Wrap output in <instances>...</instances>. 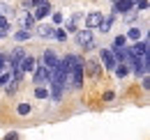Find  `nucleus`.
<instances>
[{
    "mask_svg": "<svg viewBox=\"0 0 150 140\" xmlns=\"http://www.w3.org/2000/svg\"><path fill=\"white\" fill-rule=\"evenodd\" d=\"M19 85H21V80H19V78H12V80H9L7 85H5V92H7L9 97H12V94H16V90H19Z\"/></svg>",
    "mask_w": 150,
    "mask_h": 140,
    "instance_id": "obj_14",
    "label": "nucleus"
},
{
    "mask_svg": "<svg viewBox=\"0 0 150 140\" xmlns=\"http://www.w3.org/2000/svg\"><path fill=\"white\" fill-rule=\"evenodd\" d=\"M143 90H150V80H148V74L143 76Z\"/></svg>",
    "mask_w": 150,
    "mask_h": 140,
    "instance_id": "obj_29",
    "label": "nucleus"
},
{
    "mask_svg": "<svg viewBox=\"0 0 150 140\" xmlns=\"http://www.w3.org/2000/svg\"><path fill=\"white\" fill-rule=\"evenodd\" d=\"M49 74H51V71L46 69L44 64H37L35 71H33V76H35V85H44V80L49 83Z\"/></svg>",
    "mask_w": 150,
    "mask_h": 140,
    "instance_id": "obj_4",
    "label": "nucleus"
},
{
    "mask_svg": "<svg viewBox=\"0 0 150 140\" xmlns=\"http://www.w3.org/2000/svg\"><path fill=\"white\" fill-rule=\"evenodd\" d=\"M132 55V60H139V57H143V55H148V39H143V41H136L132 48H127Z\"/></svg>",
    "mask_w": 150,
    "mask_h": 140,
    "instance_id": "obj_3",
    "label": "nucleus"
},
{
    "mask_svg": "<svg viewBox=\"0 0 150 140\" xmlns=\"http://www.w3.org/2000/svg\"><path fill=\"white\" fill-rule=\"evenodd\" d=\"M102 64H104V69H109V71H113L115 69V57H113V53H111V48H102Z\"/></svg>",
    "mask_w": 150,
    "mask_h": 140,
    "instance_id": "obj_5",
    "label": "nucleus"
},
{
    "mask_svg": "<svg viewBox=\"0 0 150 140\" xmlns=\"http://www.w3.org/2000/svg\"><path fill=\"white\" fill-rule=\"evenodd\" d=\"M12 14H14V7L9 2H2L0 0V16H12Z\"/></svg>",
    "mask_w": 150,
    "mask_h": 140,
    "instance_id": "obj_16",
    "label": "nucleus"
},
{
    "mask_svg": "<svg viewBox=\"0 0 150 140\" xmlns=\"http://www.w3.org/2000/svg\"><path fill=\"white\" fill-rule=\"evenodd\" d=\"M113 74H115L118 78H125V76L129 74V67H127V64H115V69H113Z\"/></svg>",
    "mask_w": 150,
    "mask_h": 140,
    "instance_id": "obj_18",
    "label": "nucleus"
},
{
    "mask_svg": "<svg viewBox=\"0 0 150 140\" xmlns=\"http://www.w3.org/2000/svg\"><path fill=\"white\" fill-rule=\"evenodd\" d=\"M102 12H90L88 16H86V28L88 30H95V28H99V23H102Z\"/></svg>",
    "mask_w": 150,
    "mask_h": 140,
    "instance_id": "obj_6",
    "label": "nucleus"
},
{
    "mask_svg": "<svg viewBox=\"0 0 150 140\" xmlns=\"http://www.w3.org/2000/svg\"><path fill=\"white\" fill-rule=\"evenodd\" d=\"M0 30H9V21H7V16H0Z\"/></svg>",
    "mask_w": 150,
    "mask_h": 140,
    "instance_id": "obj_26",
    "label": "nucleus"
},
{
    "mask_svg": "<svg viewBox=\"0 0 150 140\" xmlns=\"http://www.w3.org/2000/svg\"><path fill=\"white\" fill-rule=\"evenodd\" d=\"M127 39H132V41H139V37H141V30H139V28H132L129 32H127Z\"/></svg>",
    "mask_w": 150,
    "mask_h": 140,
    "instance_id": "obj_22",
    "label": "nucleus"
},
{
    "mask_svg": "<svg viewBox=\"0 0 150 140\" xmlns=\"http://www.w3.org/2000/svg\"><path fill=\"white\" fill-rule=\"evenodd\" d=\"M53 37H56L58 41H65V39H67V32H65V30H58V28H56V32H53Z\"/></svg>",
    "mask_w": 150,
    "mask_h": 140,
    "instance_id": "obj_25",
    "label": "nucleus"
},
{
    "mask_svg": "<svg viewBox=\"0 0 150 140\" xmlns=\"http://www.w3.org/2000/svg\"><path fill=\"white\" fill-rule=\"evenodd\" d=\"M16 110H19V115H28L33 108H30V104H19V108H16Z\"/></svg>",
    "mask_w": 150,
    "mask_h": 140,
    "instance_id": "obj_23",
    "label": "nucleus"
},
{
    "mask_svg": "<svg viewBox=\"0 0 150 140\" xmlns=\"http://www.w3.org/2000/svg\"><path fill=\"white\" fill-rule=\"evenodd\" d=\"M125 44H127V37L125 35H118L113 39V48H125Z\"/></svg>",
    "mask_w": 150,
    "mask_h": 140,
    "instance_id": "obj_21",
    "label": "nucleus"
},
{
    "mask_svg": "<svg viewBox=\"0 0 150 140\" xmlns=\"http://www.w3.org/2000/svg\"><path fill=\"white\" fill-rule=\"evenodd\" d=\"M35 67H37V60H35L33 55H28V53H25V55H23V60L19 62V67H16L14 71H21V74H33Z\"/></svg>",
    "mask_w": 150,
    "mask_h": 140,
    "instance_id": "obj_2",
    "label": "nucleus"
},
{
    "mask_svg": "<svg viewBox=\"0 0 150 140\" xmlns=\"http://www.w3.org/2000/svg\"><path fill=\"white\" fill-rule=\"evenodd\" d=\"M21 23H23V30H30V28H33V23H35L33 14H23V16H21Z\"/></svg>",
    "mask_w": 150,
    "mask_h": 140,
    "instance_id": "obj_20",
    "label": "nucleus"
},
{
    "mask_svg": "<svg viewBox=\"0 0 150 140\" xmlns=\"http://www.w3.org/2000/svg\"><path fill=\"white\" fill-rule=\"evenodd\" d=\"M86 67H88V74H90V76H95V78L99 76V60H88Z\"/></svg>",
    "mask_w": 150,
    "mask_h": 140,
    "instance_id": "obj_13",
    "label": "nucleus"
},
{
    "mask_svg": "<svg viewBox=\"0 0 150 140\" xmlns=\"http://www.w3.org/2000/svg\"><path fill=\"white\" fill-rule=\"evenodd\" d=\"M76 41H79V46H83L86 51H93L95 48V37H93V30H83V28H79L76 30Z\"/></svg>",
    "mask_w": 150,
    "mask_h": 140,
    "instance_id": "obj_1",
    "label": "nucleus"
},
{
    "mask_svg": "<svg viewBox=\"0 0 150 140\" xmlns=\"http://www.w3.org/2000/svg\"><path fill=\"white\" fill-rule=\"evenodd\" d=\"M23 55H25L23 48H14V51L7 55V62H9V67H12V69H16V67H19V62L23 60Z\"/></svg>",
    "mask_w": 150,
    "mask_h": 140,
    "instance_id": "obj_8",
    "label": "nucleus"
},
{
    "mask_svg": "<svg viewBox=\"0 0 150 140\" xmlns=\"http://www.w3.org/2000/svg\"><path fill=\"white\" fill-rule=\"evenodd\" d=\"M113 97H115L113 92H104V101H113Z\"/></svg>",
    "mask_w": 150,
    "mask_h": 140,
    "instance_id": "obj_28",
    "label": "nucleus"
},
{
    "mask_svg": "<svg viewBox=\"0 0 150 140\" xmlns=\"http://www.w3.org/2000/svg\"><path fill=\"white\" fill-rule=\"evenodd\" d=\"M81 18H83V12H76V14H72V16L67 18V30L76 32V30H79V23H81Z\"/></svg>",
    "mask_w": 150,
    "mask_h": 140,
    "instance_id": "obj_12",
    "label": "nucleus"
},
{
    "mask_svg": "<svg viewBox=\"0 0 150 140\" xmlns=\"http://www.w3.org/2000/svg\"><path fill=\"white\" fill-rule=\"evenodd\" d=\"M113 18H115V12H113L111 16L102 18V23H99V30H102V32H109V30H111V25H113Z\"/></svg>",
    "mask_w": 150,
    "mask_h": 140,
    "instance_id": "obj_15",
    "label": "nucleus"
},
{
    "mask_svg": "<svg viewBox=\"0 0 150 140\" xmlns=\"http://www.w3.org/2000/svg\"><path fill=\"white\" fill-rule=\"evenodd\" d=\"M35 30H37V32H35L37 37H42V39H51L53 32H56V25H37Z\"/></svg>",
    "mask_w": 150,
    "mask_h": 140,
    "instance_id": "obj_10",
    "label": "nucleus"
},
{
    "mask_svg": "<svg viewBox=\"0 0 150 140\" xmlns=\"http://www.w3.org/2000/svg\"><path fill=\"white\" fill-rule=\"evenodd\" d=\"M9 35V32H7V30H0V39H5V37Z\"/></svg>",
    "mask_w": 150,
    "mask_h": 140,
    "instance_id": "obj_31",
    "label": "nucleus"
},
{
    "mask_svg": "<svg viewBox=\"0 0 150 140\" xmlns=\"http://www.w3.org/2000/svg\"><path fill=\"white\" fill-rule=\"evenodd\" d=\"M35 99H49V88L37 85V88H35Z\"/></svg>",
    "mask_w": 150,
    "mask_h": 140,
    "instance_id": "obj_19",
    "label": "nucleus"
},
{
    "mask_svg": "<svg viewBox=\"0 0 150 140\" xmlns=\"http://www.w3.org/2000/svg\"><path fill=\"white\" fill-rule=\"evenodd\" d=\"M111 2H118V0H111Z\"/></svg>",
    "mask_w": 150,
    "mask_h": 140,
    "instance_id": "obj_32",
    "label": "nucleus"
},
{
    "mask_svg": "<svg viewBox=\"0 0 150 140\" xmlns=\"http://www.w3.org/2000/svg\"><path fill=\"white\" fill-rule=\"evenodd\" d=\"M44 67H46L49 71H53L58 67V55L51 51V48H46V51H44Z\"/></svg>",
    "mask_w": 150,
    "mask_h": 140,
    "instance_id": "obj_7",
    "label": "nucleus"
},
{
    "mask_svg": "<svg viewBox=\"0 0 150 140\" xmlns=\"http://www.w3.org/2000/svg\"><path fill=\"white\" fill-rule=\"evenodd\" d=\"M16 138H19L16 133H9V136H7V138H5V140H16Z\"/></svg>",
    "mask_w": 150,
    "mask_h": 140,
    "instance_id": "obj_30",
    "label": "nucleus"
},
{
    "mask_svg": "<svg viewBox=\"0 0 150 140\" xmlns=\"http://www.w3.org/2000/svg\"><path fill=\"white\" fill-rule=\"evenodd\" d=\"M30 37H33V32H30V30H23V28H21L19 32H14V39H16V41H28Z\"/></svg>",
    "mask_w": 150,
    "mask_h": 140,
    "instance_id": "obj_17",
    "label": "nucleus"
},
{
    "mask_svg": "<svg viewBox=\"0 0 150 140\" xmlns=\"http://www.w3.org/2000/svg\"><path fill=\"white\" fill-rule=\"evenodd\" d=\"M51 18H53V23H56V25H60V23L65 21V16H62L60 12H51Z\"/></svg>",
    "mask_w": 150,
    "mask_h": 140,
    "instance_id": "obj_24",
    "label": "nucleus"
},
{
    "mask_svg": "<svg viewBox=\"0 0 150 140\" xmlns=\"http://www.w3.org/2000/svg\"><path fill=\"white\" fill-rule=\"evenodd\" d=\"M136 9H148V0H136Z\"/></svg>",
    "mask_w": 150,
    "mask_h": 140,
    "instance_id": "obj_27",
    "label": "nucleus"
},
{
    "mask_svg": "<svg viewBox=\"0 0 150 140\" xmlns=\"http://www.w3.org/2000/svg\"><path fill=\"white\" fill-rule=\"evenodd\" d=\"M53 9H51V5L49 2H44V5H39V7H35V12H33V18L35 21H39V18H46L49 14H51Z\"/></svg>",
    "mask_w": 150,
    "mask_h": 140,
    "instance_id": "obj_9",
    "label": "nucleus"
},
{
    "mask_svg": "<svg viewBox=\"0 0 150 140\" xmlns=\"http://www.w3.org/2000/svg\"><path fill=\"white\" fill-rule=\"evenodd\" d=\"M132 7H134L132 0H118V2H113V12L115 14H125V12H129Z\"/></svg>",
    "mask_w": 150,
    "mask_h": 140,
    "instance_id": "obj_11",
    "label": "nucleus"
}]
</instances>
